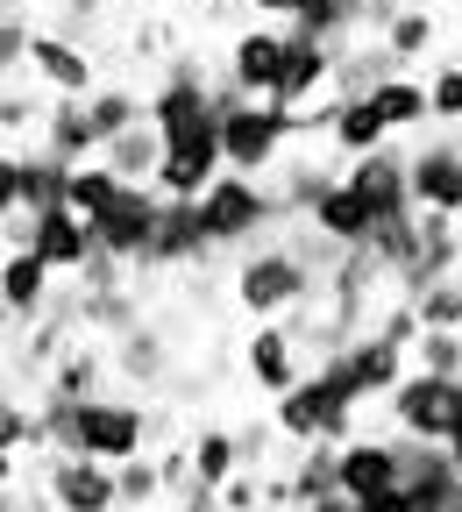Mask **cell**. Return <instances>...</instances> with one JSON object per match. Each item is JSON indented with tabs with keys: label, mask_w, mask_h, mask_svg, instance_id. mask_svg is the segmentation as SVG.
<instances>
[{
	"label": "cell",
	"mask_w": 462,
	"mask_h": 512,
	"mask_svg": "<svg viewBox=\"0 0 462 512\" xmlns=\"http://www.w3.org/2000/svg\"><path fill=\"white\" fill-rule=\"evenodd\" d=\"M299 143V107L285 100H249L228 72H221V150H228V171H249V178H271Z\"/></svg>",
	"instance_id": "1"
},
{
	"label": "cell",
	"mask_w": 462,
	"mask_h": 512,
	"mask_svg": "<svg viewBox=\"0 0 462 512\" xmlns=\"http://www.w3.org/2000/svg\"><path fill=\"white\" fill-rule=\"evenodd\" d=\"M320 285H327V278L306 264L285 235L242 249V256H235V278H228V292H235V306H242L249 320H285V313H299L306 299H320Z\"/></svg>",
	"instance_id": "2"
},
{
	"label": "cell",
	"mask_w": 462,
	"mask_h": 512,
	"mask_svg": "<svg viewBox=\"0 0 462 512\" xmlns=\"http://www.w3.org/2000/svg\"><path fill=\"white\" fill-rule=\"evenodd\" d=\"M200 221L214 235V249H256L285 228V207H278V185L271 178H249V171H221L207 192H200Z\"/></svg>",
	"instance_id": "3"
},
{
	"label": "cell",
	"mask_w": 462,
	"mask_h": 512,
	"mask_svg": "<svg viewBox=\"0 0 462 512\" xmlns=\"http://www.w3.org/2000/svg\"><path fill=\"white\" fill-rule=\"evenodd\" d=\"M356 413L363 406L327 370H306L285 399H271V420H278V434L292 448H306V441H356Z\"/></svg>",
	"instance_id": "4"
},
{
	"label": "cell",
	"mask_w": 462,
	"mask_h": 512,
	"mask_svg": "<svg viewBox=\"0 0 462 512\" xmlns=\"http://www.w3.org/2000/svg\"><path fill=\"white\" fill-rule=\"evenodd\" d=\"M313 370H327L356 406H370V399H391V392H399V377L413 370V349H399V342H384L377 328H363V335H349L342 349H327Z\"/></svg>",
	"instance_id": "5"
},
{
	"label": "cell",
	"mask_w": 462,
	"mask_h": 512,
	"mask_svg": "<svg viewBox=\"0 0 462 512\" xmlns=\"http://www.w3.org/2000/svg\"><path fill=\"white\" fill-rule=\"evenodd\" d=\"M157 441V413L143 399H121V392H100L79 406V448L72 456H100V463H128V456H150Z\"/></svg>",
	"instance_id": "6"
},
{
	"label": "cell",
	"mask_w": 462,
	"mask_h": 512,
	"mask_svg": "<svg viewBox=\"0 0 462 512\" xmlns=\"http://www.w3.org/2000/svg\"><path fill=\"white\" fill-rule=\"evenodd\" d=\"M455 399H462V377H441V370H406L399 392L384 399L391 427H399L406 441H448L455 434Z\"/></svg>",
	"instance_id": "7"
},
{
	"label": "cell",
	"mask_w": 462,
	"mask_h": 512,
	"mask_svg": "<svg viewBox=\"0 0 462 512\" xmlns=\"http://www.w3.org/2000/svg\"><path fill=\"white\" fill-rule=\"evenodd\" d=\"M157 221H164V192H157V185H128L121 200H114V207L93 221V235H100V249L114 256V264H128V271H150Z\"/></svg>",
	"instance_id": "8"
},
{
	"label": "cell",
	"mask_w": 462,
	"mask_h": 512,
	"mask_svg": "<svg viewBox=\"0 0 462 512\" xmlns=\"http://www.w3.org/2000/svg\"><path fill=\"white\" fill-rule=\"evenodd\" d=\"M72 171L50 157L43 143L36 150H8V164H0V200H8V214H50V207H72Z\"/></svg>",
	"instance_id": "9"
},
{
	"label": "cell",
	"mask_w": 462,
	"mask_h": 512,
	"mask_svg": "<svg viewBox=\"0 0 462 512\" xmlns=\"http://www.w3.org/2000/svg\"><path fill=\"white\" fill-rule=\"evenodd\" d=\"M43 491H50V512H121L114 463H100V456H50Z\"/></svg>",
	"instance_id": "10"
},
{
	"label": "cell",
	"mask_w": 462,
	"mask_h": 512,
	"mask_svg": "<svg viewBox=\"0 0 462 512\" xmlns=\"http://www.w3.org/2000/svg\"><path fill=\"white\" fill-rule=\"evenodd\" d=\"M242 370H249V384L263 399H285L292 384L306 377V342L285 328V320H256L249 342H242Z\"/></svg>",
	"instance_id": "11"
},
{
	"label": "cell",
	"mask_w": 462,
	"mask_h": 512,
	"mask_svg": "<svg viewBox=\"0 0 462 512\" xmlns=\"http://www.w3.org/2000/svg\"><path fill=\"white\" fill-rule=\"evenodd\" d=\"M342 491L363 505V498H384V491H406V434H356L342 441Z\"/></svg>",
	"instance_id": "12"
},
{
	"label": "cell",
	"mask_w": 462,
	"mask_h": 512,
	"mask_svg": "<svg viewBox=\"0 0 462 512\" xmlns=\"http://www.w3.org/2000/svg\"><path fill=\"white\" fill-rule=\"evenodd\" d=\"M221 72H228L249 100H278V79H285V29H271V22L235 29V43H228V57H221Z\"/></svg>",
	"instance_id": "13"
},
{
	"label": "cell",
	"mask_w": 462,
	"mask_h": 512,
	"mask_svg": "<svg viewBox=\"0 0 462 512\" xmlns=\"http://www.w3.org/2000/svg\"><path fill=\"white\" fill-rule=\"evenodd\" d=\"M29 249L43 256L57 278H79L93 256H100V235H93V221H86L79 207H50V214L29 221Z\"/></svg>",
	"instance_id": "14"
},
{
	"label": "cell",
	"mask_w": 462,
	"mask_h": 512,
	"mask_svg": "<svg viewBox=\"0 0 462 512\" xmlns=\"http://www.w3.org/2000/svg\"><path fill=\"white\" fill-rule=\"evenodd\" d=\"M335 57H342V43L306 36V29H285V79H278V100H285V107L327 100V93H335Z\"/></svg>",
	"instance_id": "15"
},
{
	"label": "cell",
	"mask_w": 462,
	"mask_h": 512,
	"mask_svg": "<svg viewBox=\"0 0 462 512\" xmlns=\"http://www.w3.org/2000/svg\"><path fill=\"white\" fill-rule=\"evenodd\" d=\"M406 498L420 512H462V463L448 441H406Z\"/></svg>",
	"instance_id": "16"
},
{
	"label": "cell",
	"mask_w": 462,
	"mask_h": 512,
	"mask_svg": "<svg viewBox=\"0 0 462 512\" xmlns=\"http://www.w3.org/2000/svg\"><path fill=\"white\" fill-rule=\"evenodd\" d=\"M214 249L207 221H200V200H164V221H157V249H150V271H200Z\"/></svg>",
	"instance_id": "17"
},
{
	"label": "cell",
	"mask_w": 462,
	"mask_h": 512,
	"mask_svg": "<svg viewBox=\"0 0 462 512\" xmlns=\"http://www.w3.org/2000/svg\"><path fill=\"white\" fill-rule=\"evenodd\" d=\"M413 200L427 214L462 221V136H434V143L413 150Z\"/></svg>",
	"instance_id": "18"
},
{
	"label": "cell",
	"mask_w": 462,
	"mask_h": 512,
	"mask_svg": "<svg viewBox=\"0 0 462 512\" xmlns=\"http://www.w3.org/2000/svg\"><path fill=\"white\" fill-rule=\"evenodd\" d=\"M29 72H36L50 93H72V100L100 93V64L86 57V43H79V36H57V29H36V57H29Z\"/></svg>",
	"instance_id": "19"
},
{
	"label": "cell",
	"mask_w": 462,
	"mask_h": 512,
	"mask_svg": "<svg viewBox=\"0 0 462 512\" xmlns=\"http://www.w3.org/2000/svg\"><path fill=\"white\" fill-rule=\"evenodd\" d=\"M306 221H313L327 242H342V249H370V235H377V214H370V200H363L349 178L327 185L320 200H313V214H306Z\"/></svg>",
	"instance_id": "20"
},
{
	"label": "cell",
	"mask_w": 462,
	"mask_h": 512,
	"mask_svg": "<svg viewBox=\"0 0 462 512\" xmlns=\"http://www.w3.org/2000/svg\"><path fill=\"white\" fill-rule=\"evenodd\" d=\"M36 136H43V150L64 157V164H93V157H100V128H93L86 100H72V93H57V100H50V114H43Z\"/></svg>",
	"instance_id": "21"
},
{
	"label": "cell",
	"mask_w": 462,
	"mask_h": 512,
	"mask_svg": "<svg viewBox=\"0 0 462 512\" xmlns=\"http://www.w3.org/2000/svg\"><path fill=\"white\" fill-rule=\"evenodd\" d=\"M399 72H406V64L391 57L384 36H370V43L356 36V43H342V57H335V93H342V100H370L384 79H399Z\"/></svg>",
	"instance_id": "22"
},
{
	"label": "cell",
	"mask_w": 462,
	"mask_h": 512,
	"mask_svg": "<svg viewBox=\"0 0 462 512\" xmlns=\"http://www.w3.org/2000/svg\"><path fill=\"white\" fill-rule=\"evenodd\" d=\"M327 143L356 164V157H370V150L391 143V121L377 114V100H342V93H335V128H327Z\"/></svg>",
	"instance_id": "23"
},
{
	"label": "cell",
	"mask_w": 462,
	"mask_h": 512,
	"mask_svg": "<svg viewBox=\"0 0 462 512\" xmlns=\"http://www.w3.org/2000/svg\"><path fill=\"white\" fill-rule=\"evenodd\" d=\"M342 171H327L320 157H306V150H292L278 171H271V185H278V207H285V221H306L313 214V200H320V192L327 185H335Z\"/></svg>",
	"instance_id": "24"
},
{
	"label": "cell",
	"mask_w": 462,
	"mask_h": 512,
	"mask_svg": "<svg viewBox=\"0 0 462 512\" xmlns=\"http://www.w3.org/2000/svg\"><path fill=\"white\" fill-rule=\"evenodd\" d=\"M100 164H107V171H121L128 185H150V178H157V164H164V128H157V121H136L128 136H114V143L100 150Z\"/></svg>",
	"instance_id": "25"
},
{
	"label": "cell",
	"mask_w": 462,
	"mask_h": 512,
	"mask_svg": "<svg viewBox=\"0 0 462 512\" xmlns=\"http://www.w3.org/2000/svg\"><path fill=\"white\" fill-rule=\"evenodd\" d=\"M377 114L391 121V136H413V128H434V100H427V79H413V72H399V79H384L377 93Z\"/></svg>",
	"instance_id": "26"
},
{
	"label": "cell",
	"mask_w": 462,
	"mask_h": 512,
	"mask_svg": "<svg viewBox=\"0 0 462 512\" xmlns=\"http://www.w3.org/2000/svg\"><path fill=\"white\" fill-rule=\"evenodd\" d=\"M107 363H114V356H107L100 342H86V335H79L72 349H64V356L50 363V377H43V384H50V392H72V399H100Z\"/></svg>",
	"instance_id": "27"
},
{
	"label": "cell",
	"mask_w": 462,
	"mask_h": 512,
	"mask_svg": "<svg viewBox=\"0 0 462 512\" xmlns=\"http://www.w3.org/2000/svg\"><path fill=\"white\" fill-rule=\"evenodd\" d=\"M114 370L121 377H136V384H157L164 370H171V349H164V335L157 328H143V320H136V328H128V335H114Z\"/></svg>",
	"instance_id": "28"
},
{
	"label": "cell",
	"mask_w": 462,
	"mask_h": 512,
	"mask_svg": "<svg viewBox=\"0 0 462 512\" xmlns=\"http://www.w3.org/2000/svg\"><path fill=\"white\" fill-rule=\"evenodd\" d=\"M86 114H93L100 150H107V143H114V136H128L136 121H150V100H143L136 86H100V93H86Z\"/></svg>",
	"instance_id": "29"
},
{
	"label": "cell",
	"mask_w": 462,
	"mask_h": 512,
	"mask_svg": "<svg viewBox=\"0 0 462 512\" xmlns=\"http://www.w3.org/2000/svg\"><path fill=\"white\" fill-rule=\"evenodd\" d=\"M114 484H121V512H164L171 505V484H164V463L157 456L114 463Z\"/></svg>",
	"instance_id": "30"
},
{
	"label": "cell",
	"mask_w": 462,
	"mask_h": 512,
	"mask_svg": "<svg viewBox=\"0 0 462 512\" xmlns=\"http://www.w3.org/2000/svg\"><path fill=\"white\" fill-rule=\"evenodd\" d=\"M185 441H192V463H200V484H214V491H221L235 470H249L235 427H200V434H185Z\"/></svg>",
	"instance_id": "31"
},
{
	"label": "cell",
	"mask_w": 462,
	"mask_h": 512,
	"mask_svg": "<svg viewBox=\"0 0 462 512\" xmlns=\"http://www.w3.org/2000/svg\"><path fill=\"white\" fill-rule=\"evenodd\" d=\"M384 43H391V57H399L406 64V72H413V64L441 43V22H434V8H399V15H391V29H384Z\"/></svg>",
	"instance_id": "32"
},
{
	"label": "cell",
	"mask_w": 462,
	"mask_h": 512,
	"mask_svg": "<svg viewBox=\"0 0 462 512\" xmlns=\"http://www.w3.org/2000/svg\"><path fill=\"white\" fill-rule=\"evenodd\" d=\"M29 448H43V456H50L43 413H29V399H8V406H0V456H8V470H22Z\"/></svg>",
	"instance_id": "33"
},
{
	"label": "cell",
	"mask_w": 462,
	"mask_h": 512,
	"mask_svg": "<svg viewBox=\"0 0 462 512\" xmlns=\"http://www.w3.org/2000/svg\"><path fill=\"white\" fill-rule=\"evenodd\" d=\"M121 192H128V178H121V171H107L100 157L72 171V207H79L86 221H100V214H107V207L121 200Z\"/></svg>",
	"instance_id": "34"
},
{
	"label": "cell",
	"mask_w": 462,
	"mask_h": 512,
	"mask_svg": "<svg viewBox=\"0 0 462 512\" xmlns=\"http://www.w3.org/2000/svg\"><path fill=\"white\" fill-rule=\"evenodd\" d=\"M427 100H434V128H462V57L427 64Z\"/></svg>",
	"instance_id": "35"
},
{
	"label": "cell",
	"mask_w": 462,
	"mask_h": 512,
	"mask_svg": "<svg viewBox=\"0 0 462 512\" xmlns=\"http://www.w3.org/2000/svg\"><path fill=\"white\" fill-rule=\"evenodd\" d=\"M413 306H420V328H462V271L413 292Z\"/></svg>",
	"instance_id": "36"
},
{
	"label": "cell",
	"mask_w": 462,
	"mask_h": 512,
	"mask_svg": "<svg viewBox=\"0 0 462 512\" xmlns=\"http://www.w3.org/2000/svg\"><path fill=\"white\" fill-rule=\"evenodd\" d=\"M43 114H50V100L22 93V79H8V100H0V128H8V150H22V136H29V128H43Z\"/></svg>",
	"instance_id": "37"
},
{
	"label": "cell",
	"mask_w": 462,
	"mask_h": 512,
	"mask_svg": "<svg viewBox=\"0 0 462 512\" xmlns=\"http://www.w3.org/2000/svg\"><path fill=\"white\" fill-rule=\"evenodd\" d=\"M413 363L420 370H441V377H462V328H427L413 342Z\"/></svg>",
	"instance_id": "38"
},
{
	"label": "cell",
	"mask_w": 462,
	"mask_h": 512,
	"mask_svg": "<svg viewBox=\"0 0 462 512\" xmlns=\"http://www.w3.org/2000/svg\"><path fill=\"white\" fill-rule=\"evenodd\" d=\"M36 57V29L22 22V15H0V72L8 79H22V64Z\"/></svg>",
	"instance_id": "39"
},
{
	"label": "cell",
	"mask_w": 462,
	"mask_h": 512,
	"mask_svg": "<svg viewBox=\"0 0 462 512\" xmlns=\"http://www.w3.org/2000/svg\"><path fill=\"white\" fill-rule=\"evenodd\" d=\"M256 505H271V484H263V470H235L221 484V512H256Z\"/></svg>",
	"instance_id": "40"
},
{
	"label": "cell",
	"mask_w": 462,
	"mask_h": 512,
	"mask_svg": "<svg viewBox=\"0 0 462 512\" xmlns=\"http://www.w3.org/2000/svg\"><path fill=\"white\" fill-rule=\"evenodd\" d=\"M306 512H356V498H349V491H327V498H313Z\"/></svg>",
	"instance_id": "41"
},
{
	"label": "cell",
	"mask_w": 462,
	"mask_h": 512,
	"mask_svg": "<svg viewBox=\"0 0 462 512\" xmlns=\"http://www.w3.org/2000/svg\"><path fill=\"white\" fill-rule=\"evenodd\" d=\"M192 8H221V0H192Z\"/></svg>",
	"instance_id": "42"
},
{
	"label": "cell",
	"mask_w": 462,
	"mask_h": 512,
	"mask_svg": "<svg viewBox=\"0 0 462 512\" xmlns=\"http://www.w3.org/2000/svg\"><path fill=\"white\" fill-rule=\"evenodd\" d=\"M399 8H427V0H399Z\"/></svg>",
	"instance_id": "43"
},
{
	"label": "cell",
	"mask_w": 462,
	"mask_h": 512,
	"mask_svg": "<svg viewBox=\"0 0 462 512\" xmlns=\"http://www.w3.org/2000/svg\"><path fill=\"white\" fill-rule=\"evenodd\" d=\"M349 8H356V15H363V8H370V0H349Z\"/></svg>",
	"instance_id": "44"
}]
</instances>
